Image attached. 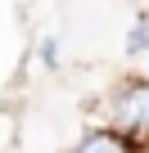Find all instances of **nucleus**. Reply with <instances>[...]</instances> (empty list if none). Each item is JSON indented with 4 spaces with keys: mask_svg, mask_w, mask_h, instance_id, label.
<instances>
[{
    "mask_svg": "<svg viewBox=\"0 0 149 153\" xmlns=\"http://www.w3.org/2000/svg\"><path fill=\"white\" fill-rule=\"evenodd\" d=\"M109 113H113L118 131H131V135L149 140V76L118 81V90L109 95Z\"/></svg>",
    "mask_w": 149,
    "mask_h": 153,
    "instance_id": "nucleus-1",
    "label": "nucleus"
},
{
    "mask_svg": "<svg viewBox=\"0 0 149 153\" xmlns=\"http://www.w3.org/2000/svg\"><path fill=\"white\" fill-rule=\"evenodd\" d=\"M72 153H149V140H140L131 131H118V126H91Z\"/></svg>",
    "mask_w": 149,
    "mask_h": 153,
    "instance_id": "nucleus-2",
    "label": "nucleus"
}]
</instances>
